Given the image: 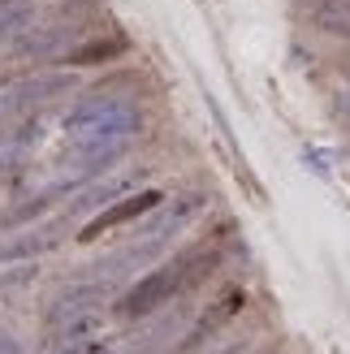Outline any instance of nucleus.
<instances>
[{"label": "nucleus", "instance_id": "obj_3", "mask_svg": "<svg viewBox=\"0 0 350 354\" xmlns=\"http://www.w3.org/2000/svg\"><path fill=\"white\" fill-rule=\"evenodd\" d=\"M160 203H165V194H160V190H134V194H121V199H113L109 207H100L95 216L78 229V242H95V238H104V234H113L117 225H130V221H138V216H151V212L160 207Z\"/></svg>", "mask_w": 350, "mask_h": 354}, {"label": "nucleus", "instance_id": "obj_10", "mask_svg": "<svg viewBox=\"0 0 350 354\" xmlns=\"http://www.w3.org/2000/svg\"><path fill=\"white\" fill-rule=\"evenodd\" d=\"M316 22H320L324 30L346 35V39H350V5H346V0H333V5H320V9H316Z\"/></svg>", "mask_w": 350, "mask_h": 354}, {"label": "nucleus", "instance_id": "obj_11", "mask_svg": "<svg viewBox=\"0 0 350 354\" xmlns=\"http://www.w3.org/2000/svg\"><path fill=\"white\" fill-rule=\"evenodd\" d=\"M5 121H17V95H13V82H0V126Z\"/></svg>", "mask_w": 350, "mask_h": 354}, {"label": "nucleus", "instance_id": "obj_5", "mask_svg": "<svg viewBox=\"0 0 350 354\" xmlns=\"http://www.w3.org/2000/svg\"><path fill=\"white\" fill-rule=\"evenodd\" d=\"M44 130H48V126H44V117L26 113L17 130L0 134V177H5V173H13V169H22V165L30 160V151L44 143Z\"/></svg>", "mask_w": 350, "mask_h": 354}, {"label": "nucleus", "instance_id": "obj_1", "mask_svg": "<svg viewBox=\"0 0 350 354\" xmlns=\"http://www.w3.org/2000/svg\"><path fill=\"white\" fill-rule=\"evenodd\" d=\"M178 294H182V272H178V263H160L156 272L138 277L134 286L117 298L113 315H121V320H147V315H156L160 307H169Z\"/></svg>", "mask_w": 350, "mask_h": 354}, {"label": "nucleus", "instance_id": "obj_9", "mask_svg": "<svg viewBox=\"0 0 350 354\" xmlns=\"http://www.w3.org/2000/svg\"><path fill=\"white\" fill-rule=\"evenodd\" d=\"M173 263H178V272H182V290H190L221 263V251L217 246H190V251H182Z\"/></svg>", "mask_w": 350, "mask_h": 354}, {"label": "nucleus", "instance_id": "obj_6", "mask_svg": "<svg viewBox=\"0 0 350 354\" xmlns=\"http://www.w3.org/2000/svg\"><path fill=\"white\" fill-rule=\"evenodd\" d=\"M61 225L65 221H48V225H30L22 234H13L9 242H0V263H17V259H35L52 251V246L61 242Z\"/></svg>", "mask_w": 350, "mask_h": 354}, {"label": "nucleus", "instance_id": "obj_4", "mask_svg": "<svg viewBox=\"0 0 350 354\" xmlns=\"http://www.w3.org/2000/svg\"><path fill=\"white\" fill-rule=\"evenodd\" d=\"M78 35H82L78 26H39V30H22V35L13 39V52H17V57H30V61H61Z\"/></svg>", "mask_w": 350, "mask_h": 354}, {"label": "nucleus", "instance_id": "obj_2", "mask_svg": "<svg viewBox=\"0 0 350 354\" xmlns=\"http://www.w3.org/2000/svg\"><path fill=\"white\" fill-rule=\"evenodd\" d=\"M109 298H113V281H109V277H78L74 286H65V290L48 303L44 324L57 328V324H69V320H82V315H95L104 303H109Z\"/></svg>", "mask_w": 350, "mask_h": 354}, {"label": "nucleus", "instance_id": "obj_8", "mask_svg": "<svg viewBox=\"0 0 350 354\" xmlns=\"http://www.w3.org/2000/svg\"><path fill=\"white\" fill-rule=\"evenodd\" d=\"M121 52H126V39H121V35H109V39L69 48L65 57H61V65H74V69H82V65H104V61H117Z\"/></svg>", "mask_w": 350, "mask_h": 354}, {"label": "nucleus", "instance_id": "obj_12", "mask_svg": "<svg viewBox=\"0 0 350 354\" xmlns=\"http://www.w3.org/2000/svg\"><path fill=\"white\" fill-rule=\"evenodd\" d=\"M0 354H22V342H17L13 333H5V328H0Z\"/></svg>", "mask_w": 350, "mask_h": 354}, {"label": "nucleus", "instance_id": "obj_7", "mask_svg": "<svg viewBox=\"0 0 350 354\" xmlns=\"http://www.w3.org/2000/svg\"><path fill=\"white\" fill-rule=\"evenodd\" d=\"M238 311H242V290H230V294H221L217 303H212V307H208V311L199 315V324L186 333L182 350H199V346H203L208 337H217V333H221L225 324H230ZM182 350H178V354H182Z\"/></svg>", "mask_w": 350, "mask_h": 354}]
</instances>
